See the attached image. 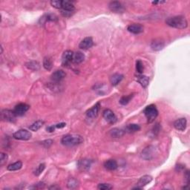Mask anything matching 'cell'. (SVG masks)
Listing matches in <instances>:
<instances>
[{"label":"cell","mask_w":190,"mask_h":190,"mask_svg":"<svg viewBox=\"0 0 190 190\" xmlns=\"http://www.w3.org/2000/svg\"><path fill=\"white\" fill-rule=\"evenodd\" d=\"M166 23L170 27L177 28V29H185L188 26L187 20L183 16H177V17L168 18L166 20Z\"/></svg>","instance_id":"cell-1"},{"label":"cell","mask_w":190,"mask_h":190,"mask_svg":"<svg viewBox=\"0 0 190 190\" xmlns=\"http://www.w3.org/2000/svg\"><path fill=\"white\" fill-rule=\"evenodd\" d=\"M82 142H83V138L80 135H67L62 137L61 139L62 144L66 146H74V145L81 144Z\"/></svg>","instance_id":"cell-2"},{"label":"cell","mask_w":190,"mask_h":190,"mask_svg":"<svg viewBox=\"0 0 190 190\" xmlns=\"http://www.w3.org/2000/svg\"><path fill=\"white\" fill-rule=\"evenodd\" d=\"M143 113H144L145 116L146 117L147 121H148L149 123H152L158 115V111H157L155 105L153 104H151L145 107L144 111H143Z\"/></svg>","instance_id":"cell-3"},{"label":"cell","mask_w":190,"mask_h":190,"mask_svg":"<svg viewBox=\"0 0 190 190\" xmlns=\"http://www.w3.org/2000/svg\"><path fill=\"white\" fill-rule=\"evenodd\" d=\"M31 133L26 129H20L13 135V138L19 140H28L31 139Z\"/></svg>","instance_id":"cell-4"},{"label":"cell","mask_w":190,"mask_h":190,"mask_svg":"<svg viewBox=\"0 0 190 190\" xmlns=\"http://www.w3.org/2000/svg\"><path fill=\"white\" fill-rule=\"evenodd\" d=\"M1 118L4 121L14 123L17 118V114L13 111L9 110V109H4L1 112Z\"/></svg>","instance_id":"cell-5"},{"label":"cell","mask_w":190,"mask_h":190,"mask_svg":"<svg viewBox=\"0 0 190 190\" xmlns=\"http://www.w3.org/2000/svg\"><path fill=\"white\" fill-rule=\"evenodd\" d=\"M103 116L105 120L110 124H114L118 120L116 115L111 109H105L103 112Z\"/></svg>","instance_id":"cell-6"},{"label":"cell","mask_w":190,"mask_h":190,"mask_svg":"<svg viewBox=\"0 0 190 190\" xmlns=\"http://www.w3.org/2000/svg\"><path fill=\"white\" fill-rule=\"evenodd\" d=\"M108 8L114 13H123L125 11V8L118 1L111 2L108 5Z\"/></svg>","instance_id":"cell-7"},{"label":"cell","mask_w":190,"mask_h":190,"mask_svg":"<svg viewBox=\"0 0 190 190\" xmlns=\"http://www.w3.org/2000/svg\"><path fill=\"white\" fill-rule=\"evenodd\" d=\"M30 108V106L25 103H19L15 106L13 112L17 114V116H23L28 112Z\"/></svg>","instance_id":"cell-8"},{"label":"cell","mask_w":190,"mask_h":190,"mask_svg":"<svg viewBox=\"0 0 190 190\" xmlns=\"http://www.w3.org/2000/svg\"><path fill=\"white\" fill-rule=\"evenodd\" d=\"M73 56H74V53L71 50H66L62 54V64L64 66H69L70 63L73 62Z\"/></svg>","instance_id":"cell-9"},{"label":"cell","mask_w":190,"mask_h":190,"mask_svg":"<svg viewBox=\"0 0 190 190\" xmlns=\"http://www.w3.org/2000/svg\"><path fill=\"white\" fill-rule=\"evenodd\" d=\"M100 103H98L94 105L92 108L88 109L86 112V116L88 118L94 119L97 118L98 115V113L100 112Z\"/></svg>","instance_id":"cell-10"},{"label":"cell","mask_w":190,"mask_h":190,"mask_svg":"<svg viewBox=\"0 0 190 190\" xmlns=\"http://www.w3.org/2000/svg\"><path fill=\"white\" fill-rule=\"evenodd\" d=\"M94 45V42L92 37H86L80 42L79 48L82 50H88L91 48Z\"/></svg>","instance_id":"cell-11"},{"label":"cell","mask_w":190,"mask_h":190,"mask_svg":"<svg viewBox=\"0 0 190 190\" xmlns=\"http://www.w3.org/2000/svg\"><path fill=\"white\" fill-rule=\"evenodd\" d=\"M66 73H65L62 70H57L55 72H54L51 74V80L54 82H59L62 81L63 79L66 77Z\"/></svg>","instance_id":"cell-12"},{"label":"cell","mask_w":190,"mask_h":190,"mask_svg":"<svg viewBox=\"0 0 190 190\" xmlns=\"http://www.w3.org/2000/svg\"><path fill=\"white\" fill-rule=\"evenodd\" d=\"M127 30L131 34H139L143 31V27L140 24H131L127 27Z\"/></svg>","instance_id":"cell-13"},{"label":"cell","mask_w":190,"mask_h":190,"mask_svg":"<svg viewBox=\"0 0 190 190\" xmlns=\"http://www.w3.org/2000/svg\"><path fill=\"white\" fill-rule=\"evenodd\" d=\"M187 121L186 118H180L174 123V127L178 131H184L187 128Z\"/></svg>","instance_id":"cell-14"},{"label":"cell","mask_w":190,"mask_h":190,"mask_svg":"<svg viewBox=\"0 0 190 190\" xmlns=\"http://www.w3.org/2000/svg\"><path fill=\"white\" fill-rule=\"evenodd\" d=\"M154 147L149 146L144 149V150L142 151V157L145 160H151L154 157Z\"/></svg>","instance_id":"cell-15"},{"label":"cell","mask_w":190,"mask_h":190,"mask_svg":"<svg viewBox=\"0 0 190 190\" xmlns=\"http://www.w3.org/2000/svg\"><path fill=\"white\" fill-rule=\"evenodd\" d=\"M92 161L88 159H83L80 160L78 162V167L80 170L82 171H87L90 169L91 166H92Z\"/></svg>","instance_id":"cell-16"},{"label":"cell","mask_w":190,"mask_h":190,"mask_svg":"<svg viewBox=\"0 0 190 190\" xmlns=\"http://www.w3.org/2000/svg\"><path fill=\"white\" fill-rule=\"evenodd\" d=\"M118 163L115 160L110 159L104 163V167L108 171H114L118 168Z\"/></svg>","instance_id":"cell-17"},{"label":"cell","mask_w":190,"mask_h":190,"mask_svg":"<svg viewBox=\"0 0 190 190\" xmlns=\"http://www.w3.org/2000/svg\"><path fill=\"white\" fill-rule=\"evenodd\" d=\"M62 11H69V12H74L75 7H74V3L71 1H62Z\"/></svg>","instance_id":"cell-18"},{"label":"cell","mask_w":190,"mask_h":190,"mask_svg":"<svg viewBox=\"0 0 190 190\" xmlns=\"http://www.w3.org/2000/svg\"><path fill=\"white\" fill-rule=\"evenodd\" d=\"M151 48L153 50L158 51L164 48V42L160 40H155L151 43Z\"/></svg>","instance_id":"cell-19"},{"label":"cell","mask_w":190,"mask_h":190,"mask_svg":"<svg viewBox=\"0 0 190 190\" xmlns=\"http://www.w3.org/2000/svg\"><path fill=\"white\" fill-rule=\"evenodd\" d=\"M126 131L123 130L121 129L118 128H114L109 131V134H110L111 137L113 138H120V137H123Z\"/></svg>","instance_id":"cell-20"},{"label":"cell","mask_w":190,"mask_h":190,"mask_svg":"<svg viewBox=\"0 0 190 190\" xmlns=\"http://www.w3.org/2000/svg\"><path fill=\"white\" fill-rule=\"evenodd\" d=\"M137 81L142 86L143 88H146L148 86L149 82V78L147 76L143 75V74H137Z\"/></svg>","instance_id":"cell-21"},{"label":"cell","mask_w":190,"mask_h":190,"mask_svg":"<svg viewBox=\"0 0 190 190\" xmlns=\"http://www.w3.org/2000/svg\"><path fill=\"white\" fill-rule=\"evenodd\" d=\"M151 181H152V177H151L150 175H144V176L141 177L139 179L137 185L138 186V187L143 188V187L148 184Z\"/></svg>","instance_id":"cell-22"},{"label":"cell","mask_w":190,"mask_h":190,"mask_svg":"<svg viewBox=\"0 0 190 190\" xmlns=\"http://www.w3.org/2000/svg\"><path fill=\"white\" fill-rule=\"evenodd\" d=\"M123 79V75L120 74H114L110 78V82L112 83V86H117L118 85L120 82L122 81V80Z\"/></svg>","instance_id":"cell-23"},{"label":"cell","mask_w":190,"mask_h":190,"mask_svg":"<svg viewBox=\"0 0 190 190\" xmlns=\"http://www.w3.org/2000/svg\"><path fill=\"white\" fill-rule=\"evenodd\" d=\"M84 60L85 55L82 52L77 51L74 54V56H73V62H74L75 64L81 63L82 62H83Z\"/></svg>","instance_id":"cell-24"},{"label":"cell","mask_w":190,"mask_h":190,"mask_svg":"<svg viewBox=\"0 0 190 190\" xmlns=\"http://www.w3.org/2000/svg\"><path fill=\"white\" fill-rule=\"evenodd\" d=\"M23 167V163L21 161H17V162L12 163V164H10L7 167V169L8 171H17L19 170L21 168Z\"/></svg>","instance_id":"cell-25"},{"label":"cell","mask_w":190,"mask_h":190,"mask_svg":"<svg viewBox=\"0 0 190 190\" xmlns=\"http://www.w3.org/2000/svg\"><path fill=\"white\" fill-rule=\"evenodd\" d=\"M25 66L28 68V69H30L31 71H37L40 69V67L39 62H37L36 61L28 62L27 63L25 64Z\"/></svg>","instance_id":"cell-26"},{"label":"cell","mask_w":190,"mask_h":190,"mask_svg":"<svg viewBox=\"0 0 190 190\" xmlns=\"http://www.w3.org/2000/svg\"><path fill=\"white\" fill-rule=\"evenodd\" d=\"M44 125V121L42 120H37L35 123H34L31 126L29 127L30 130L33 131H36L40 129Z\"/></svg>","instance_id":"cell-27"},{"label":"cell","mask_w":190,"mask_h":190,"mask_svg":"<svg viewBox=\"0 0 190 190\" xmlns=\"http://www.w3.org/2000/svg\"><path fill=\"white\" fill-rule=\"evenodd\" d=\"M43 67L48 71H50L52 69V67H53V62H52V60H50V58L48 57V56L44 58Z\"/></svg>","instance_id":"cell-28"},{"label":"cell","mask_w":190,"mask_h":190,"mask_svg":"<svg viewBox=\"0 0 190 190\" xmlns=\"http://www.w3.org/2000/svg\"><path fill=\"white\" fill-rule=\"evenodd\" d=\"M140 129V126L137 124H129L126 126V131L129 133H134L138 131Z\"/></svg>","instance_id":"cell-29"},{"label":"cell","mask_w":190,"mask_h":190,"mask_svg":"<svg viewBox=\"0 0 190 190\" xmlns=\"http://www.w3.org/2000/svg\"><path fill=\"white\" fill-rule=\"evenodd\" d=\"M67 187L68 189H76L78 187V181L75 178H70L68 181Z\"/></svg>","instance_id":"cell-30"},{"label":"cell","mask_w":190,"mask_h":190,"mask_svg":"<svg viewBox=\"0 0 190 190\" xmlns=\"http://www.w3.org/2000/svg\"><path fill=\"white\" fill-rule=\"evenodd\" d=\"M133 98V94H129L128 96H123L120 98V103L123 106H126L130 102L131 98Z\"/></svg>","instance_id":"cell-31"},{"label":"cell","mask_w":190,"mask_h":190,"mask_svg":"<svg viewBox=\"0 0 190 190\" xmlns=\"http://www.w3.org/2000/svg\"><path fill=\"white\" fill-rule=\"evenodd\" d=\"M62 1L61 0H52V1H50V5L52 7L56 9H62Z\"/></svg>","instance_id":"cell-32"},{"label":"cell","mask_w":190,"mask_h":190,"mask_svg":"<svg viewBox=\"0 0 190 190\" xmlns=\"http://www.w3.org/2000/svg\"><path fill=\"white\" fill-rule=\"evenodd\" d=\"M45 168V163H41V164H40L39 166L36 168V169H35V171L34 172V175H36V176H39L40 174H41L42 172L44 171Z\"/></svg>","instance_id":"cell-33"},{"label":"cell","mask_w":190,"mask_h":190,"mask_svg":"<svg viewBox=\"0 0 190 190\" xmlns=\"http://www.w3.org/2000/svg\"><path fill=\"white\" fill-rule=\"evenodd\" d=\"M143 69H144V67H143V62L140 61V60H137L136 62V71L139 74H142L143 72Z\"/></svg>","instance_id":"cell-34"},{"label":"cell","mask_w":190,"mask_h":190,"mask_svg":"<svg viewBox=\"0 0 190 190\" xmlns=\"http://www.w3.org/2000/svg\"><path fill=\"white\" fill-rule=\"evenodd\" d=\"M112 188H113L112 186L108 184V183H100V184H99L98 187V189L100 190H109V189H112Z\"/></svg>","instance_id":"cell-35"},{"label":"cell","mask_w":190,"mask_h":190,"mask_svg":"<svg viewBox=\"0 0 190 190\" xmlns=\"http://www.w3.org/2000/svg\"><path fill=\"white\" fill-rule=\"evenodd\" d=\"M8 158V155H6L5 153L2 152L1 155H0V165L1 166L5 165V163H7Z\"/></svg>","instance_id":"cell-36"},{"label":"cell","mask_w":190,"mask_h":190,"mask_svg":"<svg viewBox=\"0 0 190 190\" xmlns=\"http://www.w3.org/2000/svg\"><path fill=\"white\" fill-rule=\"evenodd\" d=\"M52 143H53V140H46L42 142V144L43 145L45 148H49L50 145H52Z\"/></svg>","instance_id":"cell-37"},{"label":"cell","mask_w":190,"mask_h":190,"mask_svg":"<svg viewBox=\"0 0 190 190\" xmlns=\"http://www.w3.org/2000/svg\"><path fill=\"white\" fill-rule=\"evenodd\" d=\"M34 189H44L45 188V183H42V182H40V183H36V184L34 186Z\"/></svg>","instance_id":"cell-38"},{"label":"cell","mask_w":190,"mask_h":190,"mask_svg":"<svg viewBox=\"0 0 190 190\" xmlns=\"http://www.w3.org/2000/svg\"><path fill=\"white\" fill-rule=\"evenodd\" d=\"M66 123H58V124L55 125L56 128H57V129L64 128V127H66Z\"/></svg>","instance_id":"cell-39"},{"label":"cell","mask_w":190,"mask_h":190,"mask_svg":"<svg viewBox=\"0 0 190 190\" xmlns=\"http://www.w3.org/2000/svg\"><path fill=\"white\" fill-rule=\"evenodd\" d=\"M55 129H56L55 126H50L47 127L46 130H47V131H48V132H53V131H54V130H55Z\"/></svg>","instance_id":"cell-40"},{"label":"cell","mask_w":190,"mask_h":190,"mask_svg":"<svg viewBox=\"0 0 190 190\" xmlns=\"http://www.w3.org/2000/svg\"><path fill=\"white\" fill-rule=\"evenodd\" d=\"M185 177H186V181H187V183H189V170L186 171Z\"/></svg>","instance_id":"cell-41"},{"label":"cell","mask_w":190,"mask_h":190,"mask_svg":"<svg viewBox=\"0 0 190 190\" xmlns=\"http://www.w3.org/2000/svg\"><path fill=\"white\" fill-rule=\"evenodd\" d=\"M165 3H166V2L158 1V2H152V4H153V5H157V4H163Z\"/></svg>","instance_id":"cell-42"},{"label":"cell","mask_w":190,"mask_h":190,"mask_svg":"<svg viewBox=\"0 0 190 190\" xmlns=\"http://www.w3.org/2000/svg\"><path fill=\"white\" fill-rule=\"evenodd\" d=\"M49 189H60V187H49Z\"/></svg>","instance_id":"cell-43"}]
</instances>
